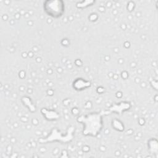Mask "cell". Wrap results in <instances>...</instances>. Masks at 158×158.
<instances>
[{
    "label": "cell",
    "instance_id": "obj_1",
    "mask_svg": "<svg viewBox=\"0 0 158 158\" xmlns=\"http://www.w3.org/2000/svg\"><path fill=\"white\" fill-rule=\"evenodd\" d=\"M44 9L48 15L59 18L63 15L65 6L61 1H47L44 3Z\"/></svg>",
    "mask_w": 158,
    "mask_h": 158
}]
</instances>
